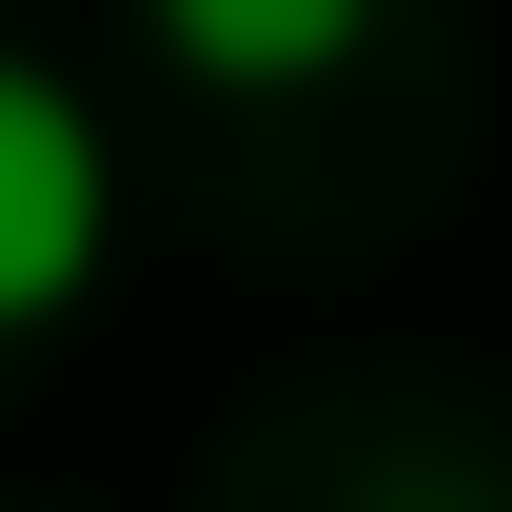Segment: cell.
Instances as JSON below:
<instances>
[{
	"mask_svg": "<svg viewBox=\"0 0 512 512\" xmlns=\"http://www.w3.org/2000/svg\"><path fill=\"white\" fill-rule=\"evenodd\" d=\"M99 237H119V158L40 60H0V335H60L99 296Z\"/></svg>",
	"mask_w": 512,
	"mask_h": 512,
	"instance_id": "cell-1",
	"label": "cell"
},
{
	"mask_svg": "<svg viewBox=\"0 0 512 512\" xmlns=\"http://www.w3.org/2000/svg\"><path fill=\"white\" fill-rule=\"evenodd\" d=\"M138 20H158V60L217 79V99H296V79H335L375 40V0H138Z\"/></svg>",
	"mask_w": 512,
	"mask_h": 512,
	"instance_id": "cell-2",
	"label": "cell"
}]
</instances>
